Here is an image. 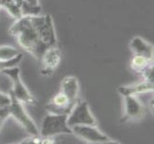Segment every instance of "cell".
<instances>
[{
  "instance_id": "cell-1",
  "label": "cell",
  "mask_w": 154,
  "mask_h": 144,
  "mask_svg": "<svg viewBox=\"0 0 154 144\" xmlns=\"http://www.w3.org/2000/svg\"><path fill=\"white\" fill-rule=\"evenodd\" d=\"M9 34L17 40L25 51L38 60L48 48L39 39L34 15H24L17 18L9 28Z\"/></svg>"
},
{
  "instance_id": "cell-2",
  "label": "cell",
  "mask_w": 154,
  "mask_h": 144,
  "mask_svg": "<svg viewBox=\"0 0 154 144\" xmlns=\"http://www.w3.org/2000/svg\"><path fill=\"white\" fill-rule=\"evenodd\" d=\"M60 134H72L71 128L67 125V114H48L41 123L40 136L54 137Z\"/></svg>"
},
{
  "instance_id": "cell-3",
  "label": "cell",
  "mask_w": 154,
  "mask_h": 144,
  "mask_svg": "<svg viewBox=\"0 0 154 144\" xmlns=\"http://www.w3.org/2000/svg\"><path fill=\"white\" fill-rule=\"evenodd\" d=\"M7 75L13 83V88L11 89L10 93H12L19 102L23 104H35L36 101L35 97L30 93L28 88L25 87L23 82L20 78V69L17 66H13L3 70L2 72Z\"/></svg>"
},
{
  "instance_id": "cell-4",
  "label": "cell",
  "mask_w": 154,
  "mask_h": 144,
  "mask_svg": "<svg viewBox=\"0 0 154 144\" xmlns=\"http://www.w3.org/2000/svg\"><path fill=\"white\" fill-rule=\"evenodd\" d=\"M67 125L72 128L79 125L97 126L96 118L89 109L86 101H79L73 107L70 114L67 115Z\"/></svg>"
},
{
  "instance_id": "cell-5",
  "label": "cell",
  "mask_w": 154,
  "mask_h": 144,
  "mask_svg": "<svg viewBox=\"0 0 154 144\" xmlns=\"http://www.w3.org/2000/svg\"><path fill=\"white\" fill-rule=\"evenodd\" d=\"M10 97H11L10 116L14 117L30 136H38V127L35 126L33 119L31 118L29 114H27V111L25 110L23 103L19 102L12 93H10Z\"/></svg>"
},
{
  "instance_id": "cell-6",
  "label": "cell",
  "mask_w": 154,
  "mask_h": 144,
  "mask_svg": "<svg viewBox=\"0 0 154 144\" xmlns=\"http://www.w3.org/2000/svg\"><path fill=\"white\" fill-rule=\"evenodd\" d=\"M38 61L40 62V73L49 76L60 65L61 51L57 45L50 46L42 53Z\"/></svg>"
},
{
  "instance_id": "cell-7",
  "label": "cell",
  "mask_w": 154,
  "mask_h": 144,
  "mask_svg": "<svg viewBox=\"0 0 154 144\" xmlns=\"http://www.w3.org/2000/svg\"><path fill=\"white\" fill-rule=\"evenodd\" d=\"M72 134L76 135L81 139L88 143H108L111 142L110 138L100 132L96 126L79 125L71 128Z\"/></svg>"
},
{
  "instance_id": "cell-8",
  "label": "cell",
  "mask_w": 154,
  "mask_h": 144,
  "mask_svg": "<svg viewBox=\"0 0 154 144\" xmlns=\"http://www.w3.org/2000/svg\"><path fill=\"white\" fill-rule=\"evenodd\" d=\"M125 110L121 118V122L138 121L146 115V110L136 96H125Z\"/></svg>"
},
{
  "instance_id": "cell-9",
  "label": "cell",
  "mask_w": 154,
  "mask_h": 144,
  "mask_svg": "<svg viewBox=\"0 0 154 144\" xmlns=\"http://www.w3.org/2000/svg\"><path fill=\"white\" fill-rule=\"evenodd\" d=\"M76 103H72L61 91L57 93L45 106L46 110L50 114H69Z\"/></svg>"
},
{
  "instance_id": "cell-10",
  "label": "cell",
  "mask_w": 154,
  "mask_h": 144,
  "mask_svg": "<svg viewBox=\"0 0 154 144\" xmlns=\"http://www.w3.org/2000/svg\"><path fill=\"white\" fill-rule=\"evenodd\" d=\"M60 91L72 103H77L79 92V84L78 79L74 76L64 77L60 83Z\"/></svg>"
},
{
  "instance_id": "cell-11",
  "label": "cell",
  "mask_w": 154,
  "mask_h": 144,
  "mask_svg": "<svg viewBox=\"0 0 154 144\" xmlns=\"http://www.w3.org/2000/svg\"><path fill=\"white\" fill-rule=\"evenodd\" d=\"M154 89V85L151 82L143 81L140 83L132 84L129 86L120 87L118 91L122 96H136L139 94H144L147 92H151Z\"/></svg>"
},
{
  "instance_id": "cell-12",
  "label": "cell",
  "mask_w": 154,
  "mask_h": 144,
  "mask_svg": "<svg viewBox=\"0 0 154 144\" xmlns=\"http://www.w3.org/2000/svg\"><path fill=\"white\" fill-rule=\"evenodd\" d=\"M129 46L134 55L144 56L153 60V45L148 43L144 39L140 37H134L130 40Z\"/></svg>"
},
{
  "instance_id": "cell-13",
  "label": "cell",
  "mask_w": 154,
  "mask_h": 144,
  "mask_svg": "<svg viewBox=\"0 0 154 144\" xmlns=\"http://www.w3.org/2000/svg\"><path fill=\"white\" fill-rule=\"evenodd\" d=\"M153 63V60L148 59L144 56L134 55L133 58L131 59L130 62V67L133 69L136 73H142L144 71V69L146 68L149 65Z\"/></svg>"
},
{
  "instance_id": "cell-14",
  "label": "cell",
  "mask_w": 154,
  "mask_h": 144,
  "mask_svg": "<svg viewBox=\"0 0 154 144\" xmlns=\"http://www.w3.org/2000/svg\"><path fill=\"white\" fill-rule=\"evenodd\" d=\"M1 8H4L14 19L22 17L21 11L15 0H1Z\"/></svg>"
},
{
  "instance_id": "cell-15",
  "label": "cell",
  "mask_w": 154,
  "mask_h": 144,
  "mask_svg": "<svg viewBox=\"0 0 154 144\" xmlns=\"http://www.w3.org/2000/svg\"><path fill=\"white\" fill-rule=\"evenodd\" d=\"M18 54L19 51L14 48L13 46H9V45L0 46V61L12 60L13 58L17 56Z\"/></svg>"
},
{
  "instance_id": "cell-16",
  "label": "cell",
  "mask_w": 154,
  "mask_h": 144,
  "mask_svg": "<svg viewBox=\"0 0 154 144\" xmlns=\"http://www.w3.org/2000/svg\"><path fill=\"white\" fill-rule=\"evenodd\" d=\"M23 59V55L19 53L17 56H15L14 58H13L12 60H9V61H0V72H3V70L10 67H13V66H17L18 63L22 61Z\"/></svg>"
},
{
  "instance_id": "cell-17",
  "label": "cell",
  "mask_w": 154,
  "mask_h": 144,
  "mask_svg": "<svg viewBox=\"0 0 154 144\" xmlns=\"http://www.w3.org/2000/svg\"><path fill=\"white\" fill-rule=\"evenodd\" d=\"M153 70H154L153 63H151V65H149L146 68L144 69V71L141 73L143 78H144V81L153 83V78H154V72H153Z\"/></svg>"
},
{
  "instance_id": "cell-18",
  "label": "cell",
  "mask_w": 154,
  "mask_h": 144,
  "mask_svg": "<svg viewBox=\"0 0 154 144\" xmlns=\"http://www.w3.org/2000/svg\"><path fill=\"white\" fill-rule=\"evenodd\" d=\"M11 104V97L10 95H6L0 91V108L8 107Z\"/></svg>"
},
{
  "instance_id": "cell-19",
  "label": "cell",
  "mask_w": 154,
  "mask_h": 144,
  "mask_svg": "<svg viewBox=\"0 0 154 144\" xmlns=\"http://www.w3.org/2000/svg\"><path fill=\"white\" fill-rule=\"evenodd\" d=\"M3 122H4V120L0 118V128H1V126H2V124H3Z\"/></svg>"
},
{
  "instance_id": "cell-20",
  "label": "cell",
  "mask_w": 154,
  "mask_h": 144,
  "mask_svg": "<svg viewBox=\"0 0 154 144\" xmlns=\"http://www.w3.org/2000/svg\"><path fill=\"white\" fill-rule=\"evenodd\" d=\"M0 8H1V0H0Z\"/></svg>"
}]
</instances>
